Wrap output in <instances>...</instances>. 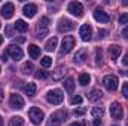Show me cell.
I'll use <instances>...</instances> for the list:
<instances>
[{
  "label": "cell",
  "mask_w": 128,
  "mask_h": 126,
  "mask_svg": "<svg viewBox=\"0 0 128 126\" xmlns=\"http://www.w3.org/2000/svg\"><path fill=\"white\" fill-rule=\"evenodd\" d=\"M86 57H88V52L85 51V49H82V51H79L76 55H74V58H73V61L78 64H82L85 60H86Z\"/></svg>",
  "instance_id": "9a60e30c"
},
{
  "label": "cell",
  "mask_w": 128,
  "mask_h": 126,
  "mask_svg": "<svg viewBox=\"0 0 128 126\" xmlns=\"http://www.w3.org/2000/svg\"><path fill=\"white\" fill-rule=\"evenodd\" d=\"M9 105H10L12 108H15V110H21V108L24 107V99H22V96L18 95V94H12L10 98H9Z\"/></svg>",
  "instance_id": "8992f818"
},
{
  "label": "cell",
  "mask_w": 128,
  "mask_h": 126,
  "mask_svg": "<svg viewBox=\"0 0 128 126\" xmlns=\"http://www.w3.org/2000/svg\"><path fill=\"white\" fill-rule=\"evenodd\" d=\"M79 36H80V39H82L84 42L91 40V37H92V28H91V25H90V24H84V25L79 28Z\"/></svg>",
  "instance_id": "ba28073f"
},
{
  "label": "cell",
  "mask_w": 128,
  "mask_h": 126,
  "mask_svg": "<svg viewBox=\"0 0 128 126\" xmlns=\"http://www.w3.org/2000/svg\"><path fill=\"white\" fill-rule=\"evenodd\" d=\"M82 101H84V99H82V96H80V95H76V96H73V98L70 99V102H72L73 105H76V104H80Z\"/></svg>",
  "instance_id": "4dcf8cb0"
},
{
  "label": "cell",
  "mask_w": 128,
  "mask_h": 126,
  "mask_svg": "<svg viewBox=\"0 0 128 126\" xmlns=\"http://www.w3.org/2000/svg\"><path fill=\"white\" fill-rule=\"evenodd\" d=\"M4 55H6V57H10L14 61H20V60L22 58L24 54H22L21 48H18V46H15V45H9V46L6 48Z\"/></svg>",
  "instance_id": "7a4b0ae2"
},
{
  "label": "cell",
  "mask_w": 128,
  "mask_h": 126,
  "mask_svg": "<svg viewBox=\"0 0 128 126\" xmlns=\"http://www.w3.org/2000/svg\"><path fill=\"white\" fill-rule=\"evenodd\" d=\"M90 80H91V77H90V74H88V73H82V74L79 76V83H80L82 86L88 85V83H90Z\"/></svg>",
  "instance_id": "d4e9b609"
},
{
  "label": "cell",
  "mask_w": 128,
  "mask_h": 126,
  "mask_svg": "<svg viewBox=\"0 0 128 126\" xmlns=\"http://www.w3.org/2000/svg\"><path fill=\"white\" fill-rule=\"evenodd\" d=\"M70 126H88L86 122H74V123H72Z\"/></svg>",
  "instance_id": "74e56055"
},
{
  "label": "cell",
  "mask_w": 128,
  "mask_h": 126,
  "mask_svg": "<svg viewBox=\"0 0 128 126\" xmlns=\"http://www.w3.org/2000/svg\"><path fill=\"white\" fill-rule=\"evenodd\" d=\"M40 65H42L43 68L51 67V65H52V58H51V57H43V58L40 60Z\"/></svg>",
  "instance_id": "4316f807"
},
{
  "label": "cell",
  "mask_w": 128,
  "mask_h": 126,
  "mask_svg": "<svg viewBox=\"0 0 128 126\" xmlns=\"http://www.w3.org/2000/svg\"><path fill=\"white\" fill-rule=\"evenodd\" d=\"M46 99L49 104H54V105H60L64 99V95L60 89H54V91H49L46 95Z\"/></svg>",
  "instance_id": "6da1fadb"
},
{
  "label": "cell",
  "mask_w": 128,
  "mask_h": 126,
  "mask_svg": "<svg viewBox=\"0 0 128 126\" xmlns=\"http://www.w3.org/2000/svg\"><path fill=\"white\" fill-rule=\"evenodd\" d=\"M91 114L97 117V119H100V117H103V114H104V108L103 107H94L92 108V111H91Z\"/></svg>",
  "instance_id": "484cf974"
},
{
  "label": "cell",
  "mask_w": 128,
  "mask_h": 126,
  "mask_svg": "<svg viewBox=\"0 0 128 126\" xmlns=\"http://www.w3.org/2000/svg\"><path fill=\"white\" fill-rule=\"evenodd\" d=\"M64 76V67L63 65H60V67H57V70L54 71V74H52V79L54 80H61Z\"/></svg>",
  "instance_id": "7402d4cb"
},
{
  "label": "cell",
  "mask_w": 128,
  "mask_h": 126,
  "mask_svg": "<svg viewBox=\"0 0 128 126\" xmlns=\"http://www.w3.org/2000/svg\"><path fill=\"white\" fill-rule=\"evenodd\" d=\"M22 12H24V15H26L27 18H33V16L36 15V12H37V6L33 4V3H28V4L24 6Z\"/></svg>",
  "instance_id": "4fadbf2b"
},
{
  "label": "cell",
  "mask_w": 128,
  "mask_h": 126,
  "mask_svg": "<svg viewBox=\"0 0 128 126\" xmlns=\"http://www.w3.org/2000/svg\"><path fill=\"white\" fill-rule=\"evenodd\" d=\"M22 91L28 95V96H34V94H36V85L34 83H26L22 86Z\"/></svg>",
  "instance_id": "e0dca14e"
},
{
  "label": "cell",
  "mask_w": 128,
  "mask_h": 126,
  "mask_svg": "<svg viewBox=\"0 0 128 126\" xmlns=\"http://www.w3.org/2000/svg\"><path fill=\"white\" fill-rule=\"evenodd\" d=\"M48 34V27H39V30H37V39H43L45 36Z\"/></svg>",
  "instance_id": "f1b7e54d"
},
{
  "label": "cell",
  "mask_w": 128,
  "mask_h": 126,
  "mask_svg": "<svg viewBox=\"0 0 128 126\" xmlns=\"http://www.w3.org/2000/svg\"><path fill=\"white\" fill-rule=\"evenodd\" d=\"M94 19L98 21V22H101V24H106V22H109V21H110V16H109L103 9L97 7L96 10H94Z\"/></svg>",
  "instance_id": "8fae6325"
},
{
  "label": "cell",
  "mask_w": 128,
  "mask_h": 126,
  "mask_svg": "<svg viewBox=\"0 0 128 126\" xmlns=\"http://www.w3.org/2000/svg\"><path fill=\"white\" fill-rule=\"evenodd\" d=\"M57 43H58V39L57 37H52V39H49L48 42H46V45H45V49L46 51H54L55 48H57Z\"/></svg>",
  "instance_id": "ffe728a7"
},
{
  "label": "cell",
  "mask_w": 128,
  "mask_h": 126,
  "mask_svg": "<svg viewBox=\"0 0 128 126\" xmlns=\"http://www.w3.org/2000/svg\"><path fill=\"white\" fill-rule=\"evenodd\" d=\"M21 71H22L24 74H30V73L33 71V64L32 63H24V64H22Z\"/></svg>",
  "instance_id": "83f0119b"
},
{
  "label": "cell",
  "mask_w": 128,
  "mask_h": 126,
  "mask_svg": "<svg viewBox=\"0 0 128 126\" xmlns=\"http://www.w3.org/2000/svg\"><path fill=\"white\" fill-rule=\"evenodd\" d=\"M36 77H37V79H48V77H49V73L45 71V70H39V71L36 73Z\"/></svg>",
  "instance_id": "f546056e"
},
{
  "label": "cell",
  "mask_w": 128,
  "mask_h": 126,
  "mask_svg": "<svg viewBox=\"0 0 128 126\" xmlns=\"http://www.w3.org/2000/svg\"><path fill=\"white\" fill-rule=\"evenodd\" d=\"M0 28H2V24H0Z\"/></svg>",
  "instance_id": "bcb514c9"
},
{
  "label": "cell",
  "mask_w": 128,
  "mask_h": 126,
  "mask_svg": "<svg viewBox=\"0 0 128 126\" xmlns=\"http://www.w3.org/2000/svg\"><path fill=\"white\" fill-rule=\"evenodd\" d=\"M28 54H30V57H32L33 60H37V58L40 57V48L36 46V45H32V46L28 48Z\"/></svg>",
  "instance_id": "d6986e66"
},
{
  "label": "cell",
  "mask_w": 128,
  "mask_h": 126,
  "mask_svg": "<svg viewBox=\"0 0 128 126\" xmlns=\"http://www.w3.org/2000/svg\"><path fill=\"white\" fill-rule=\"evenodd\" d=\"M121 73H122L124 76H128V70H127V71H121Z\"/></svg>",
  "instance_id": "7bdbcfd3"
},
{
  "label": "cell",
  "mask_w": 128,
  "mask_h": 126,
  "mask_svg": "<svg viewBox=\"0 0 128 126\" xmlns=\"http://www.w3.org/2000/svg\"><path fill=\"white\" fill-rule=\"evenodd\" d=\"M9 126H24V120L20 116H15L9 120Z\"/></svg>",
  "instance_id": "603a6c76"
},
{
  "label": "cell",
  "mask_w": 128,
  "mask_h": 126,
  "mask_svg": "<svg viewBox=\"0 0 128 126\" xmlns=\"http://www.w3.org/2000/svg\"><path fill=\"white\" fill-rule=\"evenodd\" d=\"M101 96H103L101 91H100V89H94V91L90 94L88 99H90V101H92V102H96V101H98V99H101Z\"/></svg>",
  "instance_id": "44dd1931"
},
{
  "label": "cell",
  "mask_w": 128,
  "mask_h": 126,
  "mask_svg": "<svg viewBox=\"0 0 128 126\" xmlns=\"http://www.w3.org/2000/svg\"><path fill=\"white\" fill-rule=\"evenodd\" d=\"M96 55H97V63H100V61H101V58H103V52H101V49H97Z\"/></svg>",
  "instance_id": "e575fe53"
},
{
  "label": "cell",
  "mask_w": 128,
  "mask_h": 126,
  "mask_svg": "<svg viewBox=\"0 0 128 126\" xmlns=\"http://www.w3.org/2000/svg\"><path fill=\"white\" fill-rule=\"evenodd\" d=\"M107 34H109V33H107V30H98V36H100L101 39H104Z\"/></svg>",
  "instance_id": "8d00e7d4"
},
{
  "label": "cell",
  "mask_w": 128,
  "mask_h": 126,
  "mask_svg": "<svg viewBox=\"0 0 128 126\" xmlns=\"http://www.w3.org/2000/svg\"><path fill=\"white\" fill-rule=\"evenodd\" d=\"M85 113H86V108H84V107H80V108L74 110V114H76V116H84Z\"/></svg>",
  "instance_id": "d6a6232c"
},
{
  "label": "cell",
  "mask_w": 128,
  "mask_h": 126,
  "mask_svg": "<svg viewBox=\"0 0 128 126\" xmlns=\"http://www.w3.org/2000/svg\"><path fill=\"white\" fill-rule=\"evenodd\" d=\"M15 30H18V31L21 33H26L28 30V24H26V21H22V19H16V22H15Z\"/></svg>",
  "instance_id": "ac0fdd59"
},
{
  "label": "cell",
  "mask_w": 128,
  "mask_h": 126,
  "mask_svg": "<svg viewBox=\"0 0 128 126\" xmlns=\"http://www.w3.org/2000/svg\"><path fill=\"white\" fill-rule=\"evenodd\" d=\"M122 36H124L125 39H128V25L124 28V30H122Z\"/></svg>",
  "instance_id": "f35d334b"
},
{
  "label": "cell",
  "mask_w": 128,
  "mask_h": 126,
  "mask_svg": "<svg viewBox=\"0 0 128 126\" xmlns=\"http://www.w3.org/2000/svg\"><path fill=\"white\" fill-rule=\"evenodd\" d=\"M3 101V91H2V88H0V102Z\"/></svg>",
  "instance_id": "b9f144b4"
},
{
  "label": "cell",
  "mask_w": 128,
  "mask_h": 126,
  "mask_svg": "<svg viewBox=\"0 0 128 126\" xmlns=\"http://www.w3.org/2000/svg\"><path fill=\"white\" fill-rule=\"evenodd\" d=\"M122 95L128 99V82L127 83H124V86H122Z\"/></svg>",
  "instance_id": "836d02e7"
},
{
  "label": "cell",
  "mask_w": 128,
  "mask_h": 126,
  "mask_svg": "<svg viewBox=\"0 0 128 126\" xmlns=\"http://www.w3.org/2000/svg\"><path fill=\"white\" fill-rule=\"evenodd\" d=\"M122 54V48L118 46V45H113L109 48V55H110V60H118V57Z\"/></svg>",
  "instance_id": "5bb4252c"
},
{
  "label": "cell",
  "mask_w": 128,
  "mask_h": 126,
  "mask_svg": "<svg viewBox=\"0 0 128 126\" xmlns=\"http://www.w3.org/2000/svg\"><path fill=\"white\" fill-rule=\"evenodd\" d=\"M6 34H8L9 37H12V34H14V28H12V25H8V27H6Z\"/></svg>",
  "instance_id": "d590c367"
},
{
  "label": "cell",
  "mask_w": 128,
  "mask_h": 126,
  "mask_svg": "<svg viewBox=\"0 0 128 126\" xmlns=\"http://www.w3.org/2000/svg\"><path fill=\"white\" fill-rule=\"evenodd\" d=\"M74 28V24H73V21H70V19H61L60 21V24H58V31L61 33H66V31H72Z\"/></svg>",
  "instance_id": "7c38bea8"
},
{
  "label": "cell",
  "mask_w": 128,
  "mask_h": 126,
  "mask_svg": "<svg viewBox=\"0 0 128 126\" xmlns=\"http://www.w3.org/2000/svg\"><path fill=\"white\" fill-rule=\"evenodd\" d=\"M28 117L32 119V122L34 125H40L42 120H43V111L37 107H32L28 110Z\"/></svg>",
  "instance_id": "277c9868"
},
{
  "label": "cell",
  "mask_w": 128,
  "mask_h": 126,
  "mask_svg": "<svg viewBox=\"0 0 128 126\" xmlns=\"http://www.w3.org/2000/svg\"><path fill=\"white\" fill-rule=\"evenodd\" d=\"M67 9H68V12H70L72 15H74V16H78V18L84 15V6H82V3H79V1H72Z\"/></svg>",
  "instance_id": "52a82bcc"
},
{
  "label": "cell",
  "mask_w": 128,
  "mask_h": 126,
  "mask_svg": "<svg viewBox=\"0 0 128 126\" xmlns=\"http://www.w3.org/2000/svg\"><path fill=\"white\" fill-rule=\"evenodd\" d=\"M118 21H119V24H127V22H128V13H124V15H121Z\"/></svg>",
  "instance_id": "1f68e13d"
},
{
  "label": "cell",
  "mask_w": 128,
  "mask_h": 126,
  "mask_svg": "<svg viewBox=\"0 0 128 126\" xmlns=\"http://www.w3.org/2000/svg\"><path fill=\"white\" fill-rule=\"evenodd\" d=\"M60 123H61V120L54 114V116H51L49 119H48V122H46V126H60Z\"/></svg>",
  "instance_id": "cb8c5ba5"
},
{
  "label": "cell",
  "mask_w": 128,
  "mask_h": 126,
  "mask_svg": "<svg viewBox=\"0 0 128 126\" xmlns=\"http://www.w3.org/2000/svg\"><path fill=\"white\" fill-rule=\"evenodd\" d=\"M103 85H104V88H106L107 91L113 92V91H116V88H118V77L113 76V74H107V76L103 79Z\"/></svg>",
  "instance_id": "3957f363"
},
{
  "label": "cell",
  "mask_w": 128,
  "mask_h": 126,
  "mask_svg": "<svg viewBox=\"0 0 128 126\" xmlns=\"http://www.w3.org/2000/svg\"><path fill=\"white\" fill-rule=\"evenodd\" d=\"M127 126H128V122H127Z\"/></svg>",
  "instance_id": "7dc6e473"
},
{
  "label": "cell",
  "mask_w": 128,
  "mask_h": 126,
  "mask_svg": "<svg viewBox=\"0 0 128 126\" xmlns=\"http://www.w3.org/2000/svg\"><path fill=\"white\" fill-rule=\"evenodd\" d=\"M63 86L68 94H72V92H73V88H74V79H73V77H67V79L64 80Z\"/></svg>",
  "instance_id": "2e32d148"
},
{
  "label": "cell",
  "mask_w": 128,
  "mask_h": 126,
  "mask_svg": "<svg viewBox=\"0 0 128 126\" xmlns=\"http://www.w3.org/2000/svg\"><path fill=\"white\" fill-rule=\"evenodd\" d=\"M122 64H124V65H127V67H128V54L125 55V57H124V60H122Z\"/></svg>",
  "instance_id": "ab89813d"
},
{
  "label": "cell",
  "mask_w": 128,
  "mask_h": 126,
  "mask_svg": "<svg viewBox=\"0 0 128 126\" xmlns=\"http://www.w3.org/2000/svg\"><path fill=\"white\" fill-rule=\"evenodd\" d=\"M92 125H94V126H101V120H100V119H96Z\"/></svg>",
  "instance_id": "60d3db41"
},
{
  "label": "cell",
  "mask_w": 128,
  "mask_h": 126,
  "mask_svg": "<svg viewBox=\"0 0 128 126\" xmlns=\"http://www.w3.org/2000/svg\"><path fill=\"white\" fill-rule=\"evenodd\" d=\"M110 114H112V117H113V119H116V120L122 119V116H124V110H122L121 104L113 102V104L110 105Z\"/></svg>",
  "instance_id": "30bf717a"
},
{
  "label": "cell",
  "mask_w": 128,
  "mask_h": 126,
  "mask_svg": "<svg viewBox=\"0 0 128 126\" xmlns=\"http://www.w3.org/2000/svg\"><path fill=\"white\" fill-rule=\"evenodd\" d=\"M2 43H3V37L0 36V45H2Z\"/></svg>",
  "instance_id": "ee69618b"
},
{
  "label": "cell",
  "mask_w": 128,
  "mask_h": 126,
  "mask_svg": "<svg viewBox=\"0 0 128 126\" xmlns=\"http://www.w3.org/2000/svg\"><path fill=\"white\" fill-rule=\"evenodd\" d=\"M74 45H76V40H74V37L73 36H66L63 39V43H61V54H68V52H72V49L74 48Z\"/></svg>",
  "instance_id": "5b68a950"
},
{
  "label": "cell",
  "mask_w": 128,
  "mask_h": 126,
  "mask_svg": "<svg viewBox=\"0 0 128 126\" xmlns=\"http://www.w3.org/2000/svg\"><path fill=\"white\" fill-rule=\"evenodd\" d=\"M0 126H3V120H2V117H0Z\"/></svg>",
  "instance_id": "f6af8a7d"
},
{
  "label": "cell",
  "mask_w": 128,
  "mask_h": 126,
  "mask_svg": "<svg viewBox=\"0 0 128 126\" xmlns=\"http://www.w3.org/2000/svg\"><path fill=\"white\" fill-rule=\"evenodd\" d=\"M14 12H15V6H14V3H4L3 7H2V10H0L2 16H3L4 19H10V18L14 16Z\"/></svg>",
  "instance_id": "9c48e42d"
}]
</instances>
